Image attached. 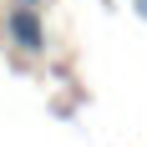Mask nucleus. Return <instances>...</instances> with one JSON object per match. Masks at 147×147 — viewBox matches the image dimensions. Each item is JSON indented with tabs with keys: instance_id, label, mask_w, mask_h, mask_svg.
I'll use <instances>...</instances> for the list:
<instances>
[{
	"instance_id": "nucleus-1",
	"label": "nucleus",
	"mask_w": 147,
	"mask_h": 147,
	"mask_svg": "<svg viewBox=\"0 0 147 147\" xmlns=\"http://www.w3.org/2000/svg\"><path fill=\"white\" fill-rule=\"evenodd\" d=\"M5 41L15 51H26V56H41L46 51V20L36 10V0H15L5 10Z\"/></svg>"
}]
</instances>
